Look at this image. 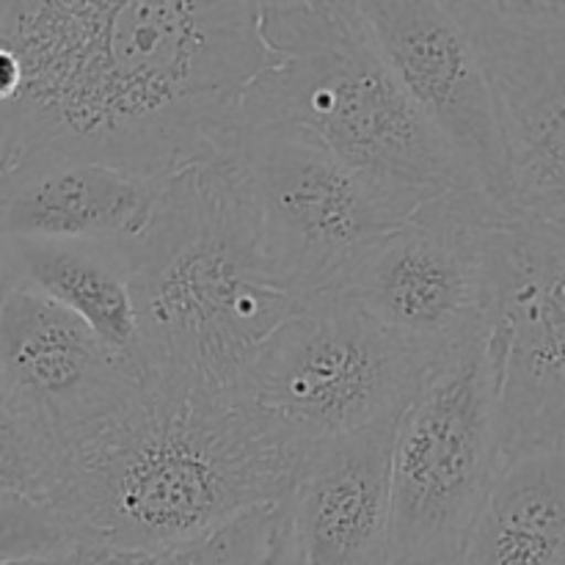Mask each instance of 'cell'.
<instances>
[{
    "label": "cell",
    "instance_id": "obj_9",
    "mask_svg": "<svg viewBox=\"0 0 565 565\" xmlns=\"http://www.w3.org/2000/svg\"><path fill=\"white\" fill-rule=\"evenodd\" d=\"M486 340L497 379L502 467L565 452V232L533 218L491 230Z\"/></svg>",
    "mask_w": 565,
    "mask_h": 565
},
{
    "label": "cell",
    "instance_id": "obj_15",
    "mask_svg": "<svg viewBox=\"0 0 565 565\" xmlns=\"http://www.w3.org/2000/svg\"><path fill=\"white\" fill-rule=\"evenodd\" d=\"M0 290L33 292L136 356L138 323L121 246L0 235Z\"/></svg>",
    "mask_w": 565,
    "mask_h": 565
},
{
    "label": "cell",
    "instance_id": "obj_11",
    "mask_svg": "<svg viewBox=\"0 0 565 565\" xmlns=\"http://www.w3.org/2000/svg\"><path fill=\"white\" fill-rule=\"evenodd\" d=\"M147 384L136 356L25 290H0V401L55 458Z\"/></svg>",
    "mask_w": 565,
    "mask_h": 565
},
{
    "label": "cell",
    "instance_id": "obj_16",
    "mask_svg": "<svg viewBox=\"0 0 565 565\" xmlns=\"http://www.w3.org/2000/svg\"><path fill=\"white\" fill-rule=\"evenodd\" d=\"M458 565H565V452L500 469Z\"/></svg>",
    "mask_w": 565,
    "mask_h": 565
},
{
    "label": "cell",
    "instance_id": "obj_8",
    "mask_svg": "<svg viewBox=\"0 0 565 565\" xmlns=\"http://www.w3.org/2000/svg\"><path fill=\"white\" fill-rule=\"evenodd\" d=\"M235 160L257 207L270 270L298 301L340 285L370 243L417 210L301 127H246Z\"/></svg>",
    "mask_w": 565,
    "mask_h": 565
},
{
    "label": "cell",
    "instance_id": "obj_13",
    "mask_svg": "<svg viewBox=\"0 0 565 565\" xmlns=\"http://www.w3.org/2000/svg\"><path fill=\"white\" fill-rule=\"evenodd\" d=\"M397 425L312 447L285 511L298 565H390V452Z\"/></svg>",
    "mask_w": 565,
    "mask_h": 565
},
{
    "label": "cell",
    "instance_id": "obj_5",
    "mask_svg": "<svg viewBox=\"0 0 565 565\" xmlns=\"http://www.w3.org/2000/svg\"><path fill=\"white\" fill-rule=\"evenodd\" d=\"M430 370L342 287L309 296L259 345L235 392L303 447L397 425Z\"/></svg>",
    "mask_w": 565,
    "mask_h": 565
},
{
    "label": "cell",
    "instance_id": "obj_2",
    "mask_svg": "<svg viewBox=\"0 0 565 565\" xmlns=\"http://www.w3.org/2000/svg\"><path fill=\"white\" fill-rule=\"evenodd\" d=\"M307 452L235 390L147 375L121 412L55 458L47 505L77 550L160 555L281 505Z\"/></svg>",
    "mask_w": 565,
    "mask_h": 565
},
{
    "label": "cell",
    "instance_id": "obj_10",
    "mask_svg": "<svg viewBox=\"0 0 565 565\" xmlns=\"http://www.w3.org/2000/svg\"><path fill=\"white\" fill-rule=\"evenodd\" d=\"M450 9L489 77L513 215L565 232V0H461Z\"/></svg>",
    "mask_w": 565,
    "mask_h": 565
},
{
    "label": "cell",
    "instance_id": "obj_14",
    "mask_svg": "<svg viewBox=\"0 0 565 565\" xmlns=\"http://www.w3.org/2000/svg\"><path fill=\"white\" fill-rule=\"evenodd\" d=\"M166 180L99 163L20 171L0 182V235L125 246L149 224Z\"/></svg>",
    "mask_w": 565,
    "mask_h": 565
},
{
    "label": "cell",
    "instance_id": "obj_12",
    "mask_svg": "<svg viewBox=\"0 0 565 565\" xmlns=\"http://www.w3.org/2000/svg\"><path fill=\"white\" fill-rule=\"evenodd\" d=\"M359 9L425 125L461 160L486 196L513 215L489 77L450 3L359 0Z\"/></svg>",
    "mask_w": 565,
    "mask_h": 565
},
{
    "label": "cell",
    "instance_id": "obj_19",
    "mask_svg": "<svg viewBox=\"0 0 565 565\" xmlns=\"http://www.w3.org/2000/svg\"><path fill=\"white\" fill-rule=\"evenodd\" d=\"M53 461L25 425L0 401V494L33 497L47 502Z\"/></svg>",
    "mask_w": 565,
    "mask_h": 565
},
{
    "label": "cell",
    "instance_id": "obj_18",
    "mask_svg": "<svg viewBox=\"0 0 565 565\" xmlns=\"http://www.w3.org/2000/svg\"><path fill=\"white\" fill-rule=\"evenodd\" d=\"M75 552L70 527L47 502L0 494V565L61 561Z\"/></svg>",
    "mask_w": 565,
    "mask_h": 565
},
{
    "label": "cell",
    "instance_id": "obj_1",
    "mask_svg": "<svg viewBox=\"0 0 565 565\" xmlns=\"http://www.w3.org/2000/svg\"><path fill=\"white\" fill-rule=\"evenodd\" d=\"M259 3L0 0V182L50 163L174 177L235 154Z\"/></svg>",
    "mask_w": 565,
    "mask_h": 565
},
{
    "label": "cell",
    "instance_id": "obj_17",
    "mask_svg": "<svg viewBox=\"0 0 565 565\" xmlns=\"http://www.w3.org/2000/svg\"><path fill=\"white\" fill-rule=\"evenodd\" d=\"M81 565H298L296 539L285 505L254 511L218 533L160 555H114L77 550Z\"/></svg>",
    "mask_w": 565,
    "mask_h": 565
},
{
    "label": "cell",
    "instance_id": "obj_6",
    "mask_svg": "<svg viewBox=\"0 0 565 565\" xmlns=\"http://www.w3.org/2000/svg\"><path fill=\"white\" fill-rule=\"evenodd\" d=\"M502 469L497 379L480 334L430 370L390 452V565H458Z\"/></svg>",
    "mask_w": 565,
    "mask_h": 565
},
{
    "label": "cell",
    "instance_id": "obj_4",
    "mask_svg": "<svg viewBox=\"0 0 565 565\" xmlns=\"http://www.w3.org/2000/svg\"><path fill=\"white\" fill-rule=\"evenodd\" d=\"M259 33L265 66L243 97V130L301 127L417 207L441 193L483 191L406 97L359 0L259 3Z\"/></svg>",
    "mask_w": 565,
    "mask_h": 565
},
{
    "label": "cell",
    "instance_id": "obj_7",
    "mask_svg": "<svg viewBox=\"0 0 565 565\" xmlns=\"http://www.w3.org/2000/svg\"><path fill=\"white\" fill-rule=\"evenodd\" d=\"M508 218L478 188L441 193L370 243L337 287L436 370L486 334V252Z\"/></svg>",
    "mask_w": 565,
    "mask_h": 565
},
{
    "label": "cell",
    "instance_id": "obj_20",
    "mask_svg": "<svg viewBox=\"0 0 565 565\" xmlns=\"http://www.w3.org/2000/svg\"><path fill=\"white\" fill-rule=\"evenodd\" d=\"M11 565H81V557L70 555V557H61V561H33V563H11Z\"/></svg>",
    "mask_w": 565,
    "mask_h": 565
},
{
    "label": "cell",
    "instance_id": "obj_3",
    "mask_svg": "<svg viewBox=\"0 0 565 565\" xmlns=\"http://www.w3.org/2000/svg\"><path fill=\"white\" fill-rule=\"evenodd\" d=\"M149 379L232 392L298 307L276 281L235 154L166 180L152 218L121 246Z\"/></svg>",
    "mask_w": 565,
    "mask_h": 565
}]
</instances>
